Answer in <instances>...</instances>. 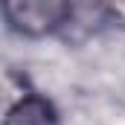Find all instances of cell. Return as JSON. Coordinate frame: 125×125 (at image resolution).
I'll use <instances>...</instances> for the list:
<instances>
[{"mask_svg":"<svg viewBox=\"0 0 125 125\" xmlns=\"http://www.w3.org/2000/svg\"><path fill=\"white\" fill-rule=\"evenodd\" d=\"M9 29L26 38H44L64 29L73 18V3L67 0H9L0 6Z\"/></svg>","mask_w":125,"mask_h":125,"instance_id":"1","label":"cell"},{"mask_svg":"<svg viewBox=\"0 0 125 125\" xmlns=\"http://www.w3.org/2000/svg\"><path fill=\"white\" fill-rule=\"evenodd\" d=\"M3 125H58V111L47 96L23 93L6 108Z\"/></svg>","mask_w":125,"mask_h":125,"instance_id":"2","label":"cell"}]
</instances>
